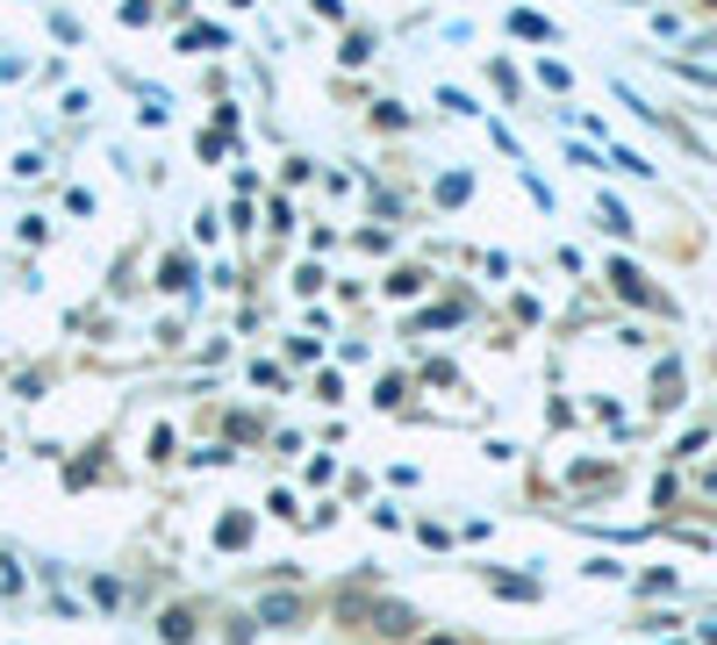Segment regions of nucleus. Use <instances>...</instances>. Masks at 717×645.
<instances>
[{
  "instance_id": "nucleus-7",
  "label": "nucleus",
  "mask_w": 717,
  "mask_h": 645,
  "mask_svg": "<svg viewBox=\"0 0 717 645\" xmlns=\"http://www.w3.org/2000/svg\"><path fill=\"white\" fill-rule=\"evenodd\" d=\"M216 538H223V545H244V538H252V524H244V516H223Z\"/></svg>"
},
{
  "instance_id": "nucleus-1",
  "label": "nucleus",
  "mask_w": 717,
  "mask_h": 645,
  "mask_svg": "<svg viewBox=\"0 0 717 645\" xmlns=\"http://www.w3.org/2000/svg\"><path fill=\"white\" fill-rule=\"evenodd\" d=\"M610 280H617V295H624V301H653V287L638 280V266H624V258L610 266Z\"/></svg>"
},
{
  "instance_id": "nucleus-2",
  "label": "nucleus",
  "mask_w": 717,
  "mask_h": 645,
  "mask_svg": "<svg viewBox=\"0 0 717 645\" xmlns=\"http://www.w3.org/2000/svg\"><path fill=\"white\" fill-rule=\"evenodd\" d=\"M258 617H266V624H301V603H295V595H266Z\"/></svg>"
},
{
  "instance_id": "nucleus-8",
  "label": "nucleus",
  "mask_w": 717,
  "mask_h": 645,
  "mask_svg": "<svg viewBox=\"0 0 717 645\" xmlns=\"http://www.w3.org/2000/svg\"><path fill=\"white\" fill-rule=\"evenodd\" d=\"M704 645H717V617H710V624H704Z\"/></svg>"
},
{
  "instance_id": "nucleus-6",
  "label": "nucleus",
  "mask_w": 717,
  "mask_h": 645,
  "mask_svg": "<svg viewBox=\"0 0 717 645\" xmlns=\"http://www.w3.org/2000/svg\"><path fill=\"white\" fill-rule=\"evenodd\" d=\"M438 202L460 208V202H467V173H445V180H438Z\"/></svg>"
},
{
  "instance_id": "nucleus-5",
  "label": "nucleus",
  "mask_w": 717,
  "mask_h": 645,
  "mask_svg": "<svg viewBox=\"0 0 717 645\" xmlns=\"http://www.w3.org/2000/svg\"><path fill=\"white\" fill-rule=\"evenodd\" d=\"M158 280H165V287H187V280H194V258H180V252H173V258L158 266Z\"/></svg>"
},
{
  "instance_id": "nucleus-3",
  "label": "nucleus",
  "mask_w": 717,
  "mask_h": 645,
  "mask_svg": "<svg viewBox=\"0 0 717 645\" xmlns=\"http://www.w3.org/2000/svg\"><path fill=\"white\" fill-rule=\"evenodd\" d=\"M158 638H165V645H187V638H194V617H187V610H165Z\"/></svg>"
},
{
  "instance_id": "nucleus-4",
  "label": "nucleus",
  "mask_w": 717,
  "mask_h": 645,
  "mask_svg": "<svg viewBox=\"0 0 717 645\" xmlns=\"http://www.w3.org/2000/svg\"><path fill=\"white\" fill-rule=\"evenodd\" d=\"M510 29H516V37H539V43H553V22H539V14H524V8L510 14Z\"/></svg>"
}]
</instances>
